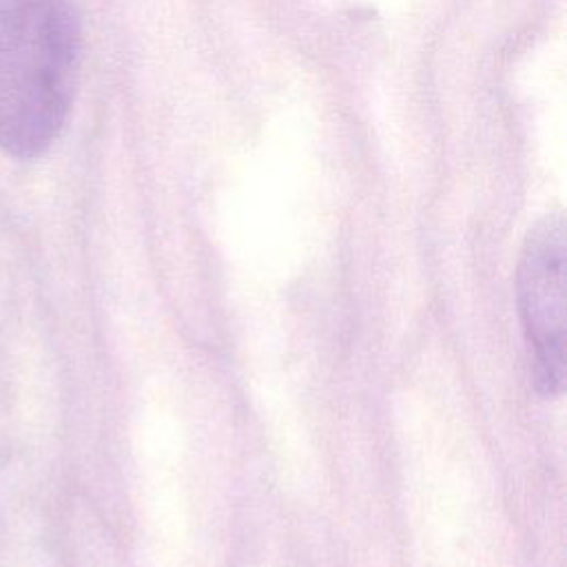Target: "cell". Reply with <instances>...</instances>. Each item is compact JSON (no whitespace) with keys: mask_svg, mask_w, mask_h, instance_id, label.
<instances>
[{"mask_svg":"<svg viewBox=\"0 0 567 567\" xmlns=\"http://www.w3.org/2000/svg\"><path fill=\"white\" fill-rule=\"evenodd\" d=\"M82 27L66 0H0V148L44 155L62 133L80 75Z\"/></svg>","mask_w":567,"mask_h":567,"instance_id":"1","label":"cell"},{"mask_svg":"<svg viewBox=\"0 0 567 567\" xmlns=\"http://www.w3.org/2000/svg\"><path fill=\"white\" fill-rule=\"evenodd\" d=\"M516 288L536 388L547 396L560 394L565 385L563 215H547L529 230L518 261Z\"/></svg>","mask_w":567,"mask_h":567,"instance_id":"2","label":"cell"}]
</instances>
